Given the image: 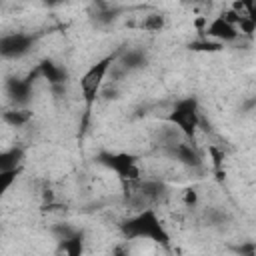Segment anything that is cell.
<instances>
[{"instance_id":"obj_1","label":"cell","mask_w":256,"mask_h":256,"mask_svg":"<svg viewBox=\"0 0 256 256\" xmlns=\"http://www.w3.org/2000/svg\"><path fill=\"white\" fill-rule=\"evenodd\" d=\"M120 232L126 240H152L162 246H170V234L154 208H142L138 214L130 216L120 224Z\"/></svg>"},{"instance_id":"obj_2","label":"cell","mask_w":256,"mask_h":256,"mask_svg":"<svg viewBox=\"0 0 256 256\" xmlns=\"http://www.w3.org/2000/svg\"><path fill=\"white\" fill-rule=\"evenodd\" d=\"M96 162L102 164L106 170L114 172L122 182H140L142 170H140V160L138 156L130 152H100L96 156Z\"/></svg>"},{"instance_id":"obj_3","label":"cell","mask_w":256,"mask_h":256,"mask_svg":"<svg viewBox=\"0 0 256 256\" xmlns=\"http://www.w3.org/2000/svg\"><path fill=\"white\" fill-rule=\"evenodd\" d=\"M116 62V54H108L104 58H100L98 62H94L86 72L84 76L80 78V92H82V98L86 102V108L90 110V106L96 102L100 90H102V84H104V78L106 74L110 72V68L114 66Z\"/></svg>"},{"instance_id":"obj_4","label":"cell","mask_w":256,"mask_h":256,"mask_svg":"<svg viewBox=\"0 0 256 256\" xmlns=\"http://www.w3.org/2000/svg\"><path fill=\"white\" fill-rule=\"evenodd\" d=\"M166 120L186 138H194L198 126H200V110H198V100L194 96L182 98L174 104Z\"/></svg>"},{"instance_id":"obj_5","label":"cell","mask_w":256,"mask_h":256,"mask_svg":"<svg viewBox=\"0 0 256 256\" xmlns=\"http://www.w3.org/2000/svg\"><path fill=\"white\" fill-rule=\"evenodd\" d=\"M34 44V38L24 32H10L0 36V58L4 60H16L30 52Z\"/></svg>"},{"instance_id":"obj_6","label":"cell","mask_w":256,"mask_h":256,"mask_svg":"<svg viewBox=\"0 0 256 256\" xmlns=\"http://www.w3.org/2000/svg\"><path fill=\"white\" fill-rule=\"evenodd\" d=\"M202 34H204V38H212L214 42H218V44H222V46H224L226 42H234V40H238V36H240L238 28L232 26V24H228L220 14L206 22Z\"/></svg>"},{"instance_id":"obj_7","label":"cell","mask_w":256,"mask_h":256,"mask_svg":"<svg viewBox=\"0 0 256 256\" xmlns=\"http://www.w3.org/2000/svg\"><path fill=\"white\" fill-rule=\"evenodd\" d=\"M168 150H170L172 158H176L178 162H182L186 166H200L202 164L200 154L186 142H168Z\"/></svg>"},{"instance_id":"obj_8","label":"cell","mask_w":256,"mask_h":256,"mask_svg":"<svg viewBox=\"0 0 256 256\" xmlns=\"http://www.w3.org/2000/svg\"><path fill=\"white\" fill-rule=\"evenodd\" d=\"M30 94H32V88L28 80H22V78L8 80V96L16 106H24L30 100Z\"/></svg>"},{"instance_id":"obj_9","label":"cell","mask_w":256,"mask_h":256,"mask_svg":"<svg viewBox=\"0 0 256 256\" xmlns=\"http://www.w3.org/2000/svg\"><path fill=\"white\" fill-rule=\"evenodd\" d=\"M38 74H40L46 82H50L52 86H60V84L66 82V70H64L60 64L52 62V60H44V62L38 66Z\"/></svg>"},{"instance_id":"obj_10","label":"cell","mask_w":256,"mask_h":256,"mask_svg":"<svg viewBox=\"0 0 256 256\" xmlns=\"http://www.w3.org/2000/svg\"><path fill=\"white\" fill-rule=\"evenodd\" d=\"M82 252H84V240L80 232H76L66 240H58L56 256H82Z\"/></svg>"},{"instance_id":"obj_11","label":"cell","mask_w":256,"mask_h":256,"mask_svg":"<svg viewBox=\"0 0 256 256\" xmlns=\"http://www.w3.org/2000/svg\"><path fill=\"white\" fill-rule=\"evenodd\" d=\"M22 160H24L22 148L0 150V172H14V170H18Z\"/></svg>"},{"instance_id":"obj_12","label":"cell","mask_w":256,"mask_h":256,"mask_svg":"<svg viewBox=\"0 0 256 256\" xmlns=\"http://www.w3.org/2000/svg\"><path fill=\"white\" fill-rule=\"evenodd\" d=\"M2 120L12 126V128H20V126H26L30 120H32V110L28 108H22V106H16V108H10L2 114Z\"/></svg>"},{"instance_id":"obj_13","label":"cell","mask_w":256,"mask_h":256,"mask_svg":"<svg viewBox=\"0 0 256 256\" xmlns=\"http://www.w3.org/2000/svg\"><path fill=\"white\" fill-rule=\"evenodd\" d=\"M190 48L192 50H200V52H218V50H222V44H218V42L208 40V38L202 36V40L190 42Z\"/></svg>"},{"instance_id":"obj_14","label":"cell","mask_w":256,"mask_h":256,"mask_svg":"<svg viewBox=\"0 0 256 256\" xmlns=\"http://www.w3.org/2000/svg\"><path fill=\"white\" fill-rule=\"evenodd\" d=\"M162 26H164V16L162 14H150L142 22V28L150 30V32H158V30H162Z\"/></svg>"},{"instance_id":"obj_15","label":"cell","mask_w":256,"mask_h":256,"mask_svg":"<svg viewBox=\"0 0 256 256\" xmlns=\"http://www.w3.org/2000/svg\"><path fill=\"white\" fill-rule=\"evenodd\" d=\"M16 176H18V170L14 172H0V198L8 192V188L16 182Z\"/></svg>"},{"instance_id":"obj_16","label":"cell","mask_w":256,"mask_h":256,"mask_svg":"<svg viewBox=\"0 0 256 256\" xmlns=\"http://www.w3.org/2000/svg\"><path fill=\"white\" fill-rule=\"evenodd\" d=\"M184 200H186V204H188V206H190V204H196V192H194V190H186Z\"/></svg>"}]
</instances>
